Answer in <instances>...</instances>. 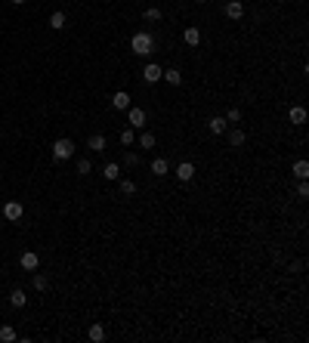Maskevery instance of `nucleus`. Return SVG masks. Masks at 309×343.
Listing matches in <instances>:
<instances>
[{"mask_svg":"<svg viewBox=\"0 0 309 343\" xmlns=\"http://www.w3.org/2000/svg\"><path fill=\"white\" fill-rule=\"evenodd\" d=\"M0 226H3V223H0Z\"/></svg>","mask_w":309,"mask_h":343,"instance_id":"nucleus-34","label":"nucleus"},{"mask_svg":"<svg viewBox=\"0 0 309 343\" xmlns=\"http://www.w3.org/2000/svg\"><path fill=\"white\" fill-rule=\"evenodd\" d=\"M90 170H93V164H90V158H81V161H77V173H81V176H87Z\"/></svg>","mask_w":309,"mask_h":343,"instance_id":"nucleus-28","label":"nucleus"},{"mask_svg":"<svg viewBox=\"0 0 309 343\" xmlns=\"http://www.w3.org/2000/svg\"><path fill=\"white\" fill-rule=\"evenodd\" d=\"M182 40H186L189 47H198V43H201V31H198L195 25H189L186 31H182Z\"/></svg>","mask_w":309,"mask_h":343,"instance_id":"nucleus-13","label":"nucleus"},{"mask_svg":"<svg viewBox=\"0 0 309 343\" xmlns=\"http://www.w3.org/2000/svg\"><path fill=\"white\" fill-rule=\"evenodd\" d=\"M155 133H139V148H142V152H148V148H155Z\"/></svg>","mask_w":309,"mask_h":343,"instance_id":"nucleus-22","label":"nucleus"},{"mask_svg":"<svg viewBox=\"0 0 309 343\" xmlns=\"http://www.w3.org/2000/svg\"><path fill=\"white\" fill-rule=\"evenodd\" d=\"M102 176H105V179H111V182H114V179H121V167L111 161V164H105V167H102Z\"/></svg>","mask_w":309,"mask_h":343,"instance_id":"nucleus-21","label":"nucleus"},{"mask_svg":"<svg viewBox=\"0 0 309 343\" xmlns=\"http://www.w3.org/2000/svg\"><path fill=\"white\" fill-rule=\"evenodd\" d=\"M207 130H210L213 136H223V133L229 130V121H226V118H210V124H207Z\"/></svg>","mask_w":309,"mask_h":343,"instance_id":"nucleus-14","label":"nucleus"},{"mask_svg":"<svg viewBox=\"0 0 309 343\" xmlns=\"http://www.w3.org/2000/svg\"><path fill=\"white\" fill-rule=\"evenodd\" d=\"M161 81H167L170 87H179V84H182V71H179V68H164Z\"/></svg>","mask_w":309,"mask_h":343,"instance_id":"nucleus-12","label":"nucleus"},{"mask_svg":"<svg viewBox=\"0 0 309 343\" xmlns=\"http://www.w3.org/2000/svg\"><path fill=\"white\" fill-rule=\"evenodd\" d=\"M226 121H229V124H238V121H241V108H229Z\"/></svg>","mask_w":309,"mask_h":343,"instance_id":"nucleus-29","label":"nucleus"},{"mask_svg":"<svg viewBox=\"0 0 309 343\" xmlns=\"http://www.w3.org/2000/svg\"><path fill=\"white\" fill-rule=\"evenodd\" d=\"M19 266H22V269H25V272H34V269H37V266H40V257H37V254H34V250H25V254H22V257H19Z\"/></svg>","mask_w":309,"mask_h":343,"instance_id":"nucleus-6","label":"nucleus"},{"mask_svg":"<svg viewBox=\"0 0 309 343\" xmlns=\"http://www.w3.org/2000/svg\"><path fill=\"white\" fill-rule=\"evenodd\" d=\"M142 16H145L148 22H161V9H158V6H148V9H145Z\"/></svg>","mask_w":309,"mask_h":343,"instance_id":"nucleus-27","label":"nucleus"},{"mask_svg":"<svg viewBox=\"0 0 309 343\" xmlns=\"http://www.w3.org/2000/svg\"><path fill=\"white\" fill-rule=\"evenodd\" d=\"M124 164H127V167H136V164H139V155H136V152H127V155H124Z\"/></svg>","mask_w":309,"mask_h":343,"instance_id":"nucleus-30","label":"nucleus"},{"mask_svg":"<svg viewBox=\"0 0 309 343\" xmlns=\"http://www.w3.org/2000/svg\"><path fill=\"white\" fill-rule=\"evenodd\" d=\"M0 340H3V343H13V340H19V334H16V328H9V325H3V328H0Z\"/></svg>","mask_w":309,"mask_h":343,"instance_id":"nucleus-23","label":"nucleus"},{"mask_svg":"<svg viewBox=\"0 0 309 343\" xmlns=\"http://www.w3.org/2000/svg\"><path fill=\"white\" fill-rule=\"evenodd\" d=\"M87 145L93 148V152H105V136H102V133H93V136L87 139Z\"/></svg>","mask_w":309,"mask_h":343,"instance_id":"nucleus-20","label":"nucleus"},{"mask_svg":"<svg viewBox=\"0 0 309 343\" xmlns=\"http://www.w3.org/2000/svg\"><path fill=\"white\" fill-rule=\"evenodd\" d=\"M130 105H133V102H130V93H127V90H118V93L111 96V108H118V111H127Z\"/></svg>","mask_w":309,"mask_h":343,"instance_id":"nucleus-7","label":"nucleus"},{"mask_svg":"<svg viewBox=\"0 0 309 343\" xmlns=\"http://www.w3.org/2000/svg\"><path fill=\"white\" fill-rule=\"evenodd\" d=\"M9 303H13V306H16V309H22V306H25V303H28V294H25V291H22V288H16L13 294H9Z\"/></svg>","mask_w":309,"mask_h":343,"instance_id":"nucleus-17","label":"nucleus"},{"mask_svg":"<svg viewBox=\"0 0 309 343\" xmlns=\"http://www.w3.org/2000/svg\"><path fill=\"white\" fill-rule=\"evenodd\" d=\"M226 133H229V145H232V148H238V145L247 142V133L241 127H232V130H226Z\"/></svg>","mask_w":309,"mask_h":343,"instance_id":"nucleus-10","label":"nucleus"},{"mask_svg":"<svg viewBox=\"0 0 309 343\" xmlns=\"http://www.w3.org/2000/svg\"><path fill=\"white\" fill-rule=\"evenodd\" d=\"M118 139H121V145H133V139H136V133H133V127H124V130L118 133Z\"/></svg>","mask_w":309,"mask_h":343,"instance_id":"nucleus-24","label":"nucleus"},{"mask_svg":"<svg viewBox=\"0 0 309 343\" xmlns=\"http://www.w3.org/2000/svg\"><path fill=\"white\" fill-rule=\"evenodd\" d=\"M65 25H68V16L62 13V9H56V13L50 16V28H53V31H62Z\"/></svg>","mask_w":309,"mask_h":343,"instance_id":"nucleus-15","label":"nucleus"},{"mask_svg":"<svg viewBox=\"0 0 309 343\" xmlns=\"http://www.w3.org/2000/svg\"><path fill=\"white\" fill-rule=\"evenodd\" d=\"M288 118H291V124H297V127H303V124H306V118H309V114H306V108H303V105H291V111H288Z\"/></svg>","mask_w":309,"mask_h":343,"instance_id":"nucleus-11","label":"nucleus"},{"mask_svg":"<svg viewBox=\"0 0 309 343\" xmlns=\"http://www.w3.org/2000/svg\"><path fill=\"white\" fill-rule=\"evenodd\" d=\"M167 170H170L167 158H155V161H152V173L155 176H167Z\"/></svg>","mask_w":309,"mask_h":343,"instance_id":"nucleus-18","label":"nucleus"},{"mask_svg":"<svg viewBox=\"0 0 309 343\" xmlns=\"http://www.w3.org/2000/svg\"><path fill=\"white\" fill-rule=\"evenodd\" d=\"M118 186H121V195H133V192H136V182L133 179H118Z\"/></svg>","mask_w":309,"mask_h":343,"instance_id":"nucleus-25","label":"nucleus"},{"mask_svg":"<svg viewBox=\"0 0 309 343\" xmlns=\"http://www.w3.org/2000/svg\"><path fill=\"white\" fill-rule=\"evenodd\" d=\"M13 3H16V6H22V3H25V0H13Z\"/></svg>","mask_w":309,"mask_h":343,"instance_id":"nucleus-32","label":"nucleus"},{"mask_svg":"<svg viewBox=\"0 0 309 343\" xmlns=\"http://www.w3.org/2000/svg\"><path fill=\"white\" fill-rule=\"evenodd\" d=\"M22 213H25L22 201H6V204H3V220H9V223H19V220H22Z\"/></svg>","mask_w":309,"mask_h":343,"instance_id":"nucleus-3","label":"nucleus"},{"mask_svg":"<svg viewBox=\"0 0 309 343\" xmlns=\"http://www.w3.org/2000/svg\"><path fill=\"white\" fill-rule=\"evenodd\" d=\"M130 50L136 56H152L155 53V37L148 31H136L133 37H130Z\"/></svg>","mask_w":309,"mask_h":343,"instance_id":"nucleus-1","label":"nucleus"},{"mask_svg":"<svg viewBox=\"0 0 309 343\" xmlns=\"http://www.w3.org/2000/svg\"><path fill=\"white\" fill-rule=\"evenodd\" d=\"M195 3H207V0H195Z\"/></svg>","mask_w":309,"mask_h":343,"instance_id":"nucleus-33","label":"nucleus"},{"mask_svg":"<svg viewBox=\"0 0 309 343\" xmlns=\"http://www.w3.org/2000/svg\"><path fill=\"white\" fill-rule=\"evenodd\" d=\"M87 337L93 340V343H102V340H105V328H102L99 322H93V325H90V331H87Z\"/></svg>","mask_w":309,"mask_h":343,"instance_id":"nucleus-16","label":"nucleus"},{"mask_svg":"<svg viewBox=\"0 0 309 343\" xmlns=\"http://www.w3.org/2000/svg\"><path fill=\"white\" fill-rule=\"evenodd\" d=\"M127 124H130L133 130H142V127H145V111L136 108V105H130V108H127Z\"/></svg>","mask_w":309,"mask_h":343,"instance_id":"nucleus-5","label":"nucleus"},{"mask_svg":"<svg viewBox=\"0 0 309 343\" xmlns=\"http://www.w3.org/2000/svg\"><path fill=\"white\" fill-rule=\"evenodd\" d=\"M34 288H37V291H47V288H50V278L37 272V275H34Z\"/></svg>","mask_w":309,"mask_h":343,"instance_id":"nucleus-26","label":"nucleus"},{"mask_svg":"<svg viewBox=\"0 0 309 343\" xmlns=\"http://www.w3.org/2000/svg\"><path fill=\"white\" fill-rule=\"evenodd\" d=\"M192 176H195V164H192V161L176 164V179L179 182H192Z\"/></svg>","mask_w":309,"mask_h":343,"instance_id":"nucleus-8","label":"nucleus"},{"mask_svg":"<svg viewBox=\"0 0 309 343\" xmlns=\"http://www.w3.org/2000/svg\"><path fill=\"white\" fill-rule=\"evenodd\" d=\"M294 176H297V179H306V176H309V161H306V158L294 161Z\"/></svg>","mask_w":309,"mask_h":343,"instance_id":"nucleus-19","label":"nucleus"},{"mask_svg":"<svg viewBox=\"0 0 309 343\" xmlns=\"http://www.w3.org/2000/svg\"><path fill=\"white\" fill-rule=\"evenodd\" d=\"M297 195H300V198H306V195H309V186H306V179H300V186H297Z\"/></svg>","mask_w":309,"mask_h":343,"instance_id":"nucleus-31","label":"nucleus"},{"mask_svg":"<svg viewBox=\"0 0 309 343\" xmlns=\"http://www.w3.org/2000/svg\"><path fill=\"white\" fill-rule=\"evenodd\" d=\"M241 16H244V3H241V0H229V3H226V19L238 22Z\"/></svg>","mask_w":309,"mask_h":343,"instance_id":"nucleus-9","label":"nucleus"},{"mask_svg":"<svg viewBox=\"0 0 309 343\" xmlns=\"http://www.w3.org/2000/svg\"><path fill=\"white\" fill-rule=\"evenodd\" d=\"M71 155H74V142L71 139H56L53 142V158L56 161H68Z\"/></svg>","mask_w":309,"mask_h":343,"instance_id":"nucleus-2","label":"nucleus"},{"mask_svg":"<svg viewBox=\"0 0 309 343\" xmlns=\"http://www.w3.org/2000/svg\"><path fill=\"white\" fill-rule=\"evenodd\" d=\"M161 74H164V68L158 65V62H148V65L142 68V81H145V84H158V81H161Z\"/></svg>","mask_w":309,"mask_h":343,"instance_id":"nucleus-4","label":"nucleus"}]
</instances>
